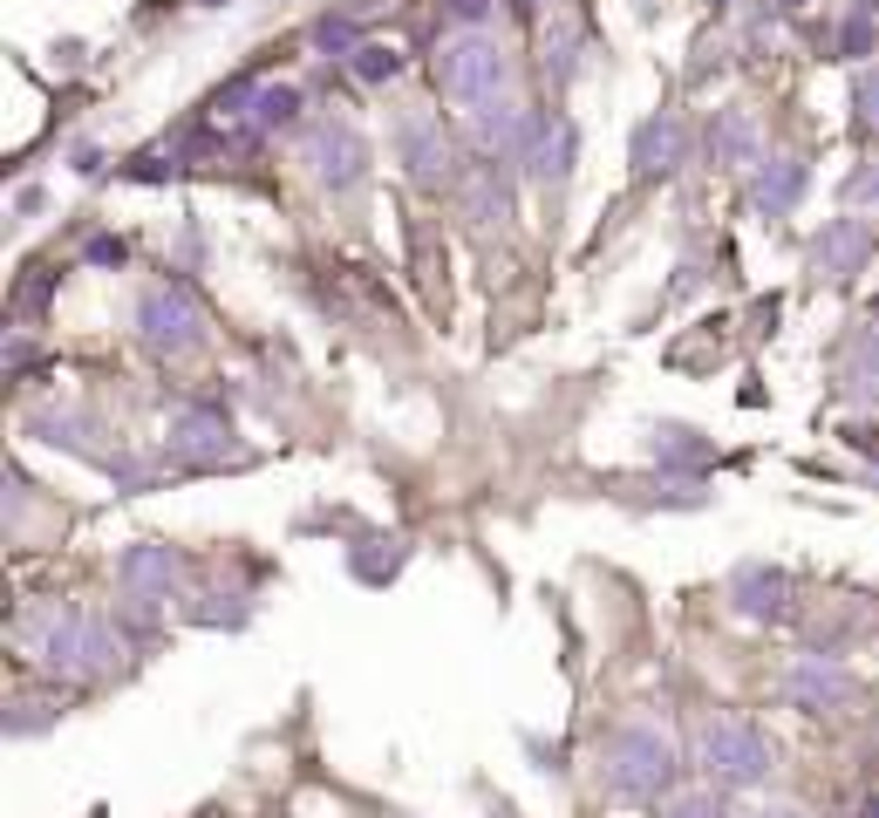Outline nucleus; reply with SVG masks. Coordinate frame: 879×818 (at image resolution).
<instances>
[{
  "label": "nucleus",
  "mask_w": 879,
  "mask_h": 818,
  "mask_svg": "<svg viewBox=\"0 0 879 818\" xmlns=\"http://www.w3.org/2000/svg\"><path fill=\"white\" fill-rule=\"evenodd\" d=\"M34 655H42L49 669L75 676V682H89V676H103L109 661H116V641H109L103 620L62 607V614H42V628H34Z\"/></svg>",
  "instance_id": "obj_1"
},
{
  "label": "nucleus",
  "mask_w": 879,
  "mask_h": 818,
  "mask_svg": "<svg viewBox=\"0 0 879 818\" xmlns=\"http://www.w3.org/2000/svg\"><path fill=\"white\" fill-rule=\"evenodd\" d=\"M668 777H675V751H668L661 730L634 723V730H621L614 744H607V785L621 798H655Z\"/></svg>",
  "instance_id": "obj_2"
},
{
  "label": "nucleus",
  "mask_w": 879,
  "mask_h": 818,
  "mask_svg": "<svg viewBox=\"0 0 879 818\" xmlns=\"http://www.w3.org/2000/svg\"><path fill=\"white\" fill-rule=\"evenodd\" d=\"M444 89L470 109L485 96H505L511 89V62L498 42H485V34H457V42L444 49Z\"/></svg>",
  "instance_id": "obj_3"
},
{
  "label": "nucleus",
  "mask_w": 879,
  "mask_h": 818,
  "mask_svg": "<svg viewBox=\"0 0 879 818\" xmlns=\"http://www.w3.org/2000/svg\"><path fill=\"white\" fill-rule=\"evenodd\" d=\"M696 751H702V764H709L716 777H730V785H756V777L771 771L764 736H756L750 723H737V716H709Z\"/></svg>",
  "instance_id": "obj_4"
},
{
  "label": "nucleus",
  "mask_w": 879,
  "mask_h": 818,
  "mask_svg": "<svg viewBox=\"0 0 879 818\" xmlns=\"http://www.w3.org/2000/svg\"><path fill=\"white\" fill-rule=\"evenodd\" d=\"M137 334H144V348H157V355H184V348L205 341V321H198V307L178 287H150L137 300Z\"/></svg>",
  "instance_id": "obj_5"
},
{
  "label": "nucleus",
  "mask_w": 879,
  "mask_h": 818,
  "mask_svg": "<svg viewBox=\"0 0 879 818\" xmlns=\"http://www.w3.org/2000/svg\"><path fill=\"white\" fill-rule=\"evenodd\" d=\"M307 164H314V178H321L328 191H348L354 178L369 171V144H362V130H348V124H314L307 130Z\"/></svg>",
  "instance_id": "obj_6"
},
{
  "label": "nucleus",
  "mask_w": 879,
  "mask_h": 818,
  "mask_svg": "<svg viewBox=\"0 0 879 818\" xmlns=\"http://www.w3.org/2000/svg\"><path fill=\"white\" fill-rule=\"evenodd\" d=\"M464 124H470V144L485 150V158H498V150L511 144H526V109H518V96H485V103H470L464 109Z\"/></svg>",
  "instance_id": "obj_7"
},
{
  "label": "nucleus",
  "mask_w": 879,
  "mask_h": 818,
  "mask_svg": "<svg viewBox=\"0 0 879 818\" xmlns=\"http://www.w3.org/2000/svg\"><path fill=\"white\" fill-rule=\"evenodd\" d=\"M403 164L416 184H451V144L430 116H403Z\"/></svg>",
  "instance_id": "obj_8"
},
{
  "label": "nucleus",
  "mask_w": 879,
  "mask_h": 818,
  "mask_svg": "<svg viewBox=\"0 0 879 818\" xmlns=\"http://www.w3.org/2000/svg\"><path fill=\"white\" fill-rule=\"evenodd\" d=\"M730 594H737L743 614L777 620L784 601H791V573H784V566H737V573H730Z\"/></svg>",
  "instance_id": "obj_9"
},
{
  "label": "nucleus",
  "mask_w": 879,
  "mask_h": 818,
  "mask_svg": "<svg viewBox=\"0 0 879 818\" xmlns=\"http://www.w3.org/2000/svg\"><path fill=\"white\" fill-rule=\"evenodd\" d=\"M689 158V130L675 124V116H648L642 130H634V164H642L648 178H661V171H675Z\"/></svg>",
  "instance_id": "obj_10"
},
{
  "label": "nucleus",
  "mask_w": 879,
  "mask_h": 818,
  "mask_svg": "<svg viewBox=\"0 0 879 818\" xmlns=\"http://www.w3.org/2000/svg\"><path fill=\"white\" fill-rule=\"evenodd\" d=\"M791 695L805 710H838L852 695V676L832 669V661H797V669H791Z\"/></svg>",
  "instance_id": "obj_11"
},
{
  "label": "nucleus",
  "mask_w": 879,
  "mask_h": 818,
  "mask_svg": "<svg viewBox=\"0 0 879 818\" xmlns=\"http://www.w3.org/2000/svg\"><path fill=\"white\" fill-rule=\"evenodd\" d=\"M178 457H198V464L232 457V431H225V416H219V410H191V416L178 423Z\"/></svg>",
  "instance_id": "obj_12"
},
{
  "label": "nucleus",
  "mask_w": 879,
  "mask_h": 818,
  "mask_svg": "<svg viewBox=\"0 0 879 818\" xmlns=\"http://www.w3.org/2000/svg\"><path fill=\"white\" fill-rule=\"evenodd\" d=\"M866 253H872L866 219H838V225L825 232V240H818V273H852Z\"/></svg>",
  "instance_id": "obj_13"
},
{
  "label": "nucleus",
  "mask_w": 879,
  "mask_h": 818,
  "mask_svg": "<svg viewBox=\"0 0 879 818\" xmlns=\"http://www.w3.org/2000/svg\"><path fill=\"white\" fill-rule=\"evenodd\" d=\"M805 199V164L797 158H771L764 178H756V212H791Z\"/></svg>",
  "instance_id": "obj_14"
},
{
  "label": "nucleus",
  "mask_w": 879,
  "mask_h": 818,
  "mask_svg": "<svg viewBox=\"0 0 879 818\" xmlns=\"http://www.w3.org/2000/svg\"><path fill=\"white\" fill-rule=\"evenodd\" d=\"M171 573H178V560L165 553V545H137V553L124 560V580H130V587L144 594V607H150L157 594H165V587H171Z\"/></svg>",
  "instance_id": "obj_15"
},
{
  "label": "nucleus",
  "mask_w": 879,
  "mask_h": 818,
  "mask_svg": "<svg viewBox=\"0 0 879 818\" xmlns=\"http://www.w3.org/2000/svg\"><path fill=\"white\" fill-rule=\"evenodd\" d=\"M709 150H716V164H750V150H756V124H750L743 109H723V116H716Z\"/></svg>",
  "instance_id": "obj_16"
},
{
  "label": "nucleus",
  "mask_w": 879,
  "mask_h": 818,
  "mask_svg": "<svg viewBox=\"0 0 879 818\" xmlns=\"http://www.w3.org/2000/svg\"><path fill=\"white\" fill-rule=\"evenodd\" d=\"M464 205H470V219H485V225H505V219H511L505 184H498L485 164H470V178H464Z\"/></svg>",
  "instance_id": "obj_17"
},
{
  "label": "nucleus",
  "mask_w": 879,
  "mask_h": 818,
  "mask_svg": "<svg viewBox=\"0 0 879 818\" xmlns=\"http://www.w3.org/2000/svg\"><path fill=\"white\" fill-rule=\"evenodd\" d=\"M566 158H573V130H559V124H552V130L539 137V150H532V171L552 184V178H566Z\"/></svg>",
  "instance_id": "obj_18"
},
{
  "label": "nucleus",
  "mask_w": 879,
  "mask_h": 818,
  "mask_svg": "<svg viewBox=\"0 0 879 818\" xmlns=\"http://www.w3.org/2000/svg\"><path fill=\"white\" fill-rule=\"evenodd\" d=\"M354 75H362V83H395V75H403V55L395 49H354Z\"/></svg>",
  "instance_id": "obj_19"
},
{
  "label": "nucleus",
  "mask_w": 879,
  "mask_h": 818,
  "mask_svg": "<svg viewBox=\"0 0 879 818\" xmlns=\"http://www.w3.org/2000/svg\"><path fill=\"white\" fill-rule=\"evenodd\" d=\"M852 109H859V124L879 130V68H859V83H852Z\"/></svg>",
  "instance_id": "obj_20"
},
{
  "label": "nucleus",
  "mask_w": 879,
  "mask_h": 818,
  "mask_svg": "<svg viewBox=\"0 0 879 818\" xmlns=\"http://www.w3.org/2000/svg\"><path fill=\"white\" fill-rule=\"evenodd\" d=\"M661 457H668V464H682V457H689V464H709V444H702L696 431H668V437H661Z\"/></svg>",
  "instance_id": "obj_21"
},
{
  "label": "nucleus",
  "mask_w": 879,
  "mask_h": 818,
  "mask_svg": "<svg viewBox=\"0 0 879 818\" xmlns=\"http://www.w3.org/2000/svg\"><path fill=\"white\" fill-rule=\"evenodd\" d=\"M846 205L859 212V205H879V164H859L852 178H846Z\"/></svg>",
  "instance_id": "obj_22"
},
{
  "label": "nucleus",
  "mask_w": 879,
  "mask_h": 818,
  "mask_svg": "<svg viewBox=\"0 0 879 818\" xmlns=\"http://www.w3.org/2000/svg\"><path fill=\"white\" fill-rule=\"evenodd\" d=\"M294 109H300V96H294L287 83H273V89L260 96V124H287V116H294Z\"/></svg>",
  "instance_id": "obj_23"
},
{
  "label": "nucleus",
  "mask_w": 879,
  "mask_h": 818,
  "mask_svg": "<svg viewBox=\"0 0 879 818\" xmlns=\"http://www.w3.org/2000/svg\"><path fill=\"white\" fill-rule=\"evenodd\" d=\"M661 818H723V811H716V798H696V792H689V798H668Z\"/></svg>",
  "instance_id": "obj_24"
},
{
  "label": "nucleus",
  "mask_w": 879,
  "mask_h": 818,
  "mask_svg": "<svg viewBox=\"0 0 879 818\" xmlns=\"http://www.w3.org/2000/svg\"><path fill=\"white\" fill-rule=\"evenodd\" d=\"M846 55H872V14H852L846 21Z\"/></svg>",
  "instance_id": "obj_25"
},
{
  "label": "nucleus",
  "mask_w": 879,
  "mask_h": 818,
  "mask_svg": "<svg viewBox=\"0 0 879 818\" xmlns=\"http://www.w3.org/2000/svg\"><path fill=\"white\" fill-rule=\"evenodd\" d=\"M546 49H552V75H559V83H566V75H573V34L559 28V34H552Z\"/></svg>",
  "instance_id": "obj_26"
},
{
  "label": "nucleus",
  "mask_w": 879,
  "mask_h": 818,
  "mask_svg": "<svg viewBox=\"0 0 879 818\" xmlns=\"http://www.w3.org/2000/svg\"><path fill=\"white\" fill-rule=\"evenodd\" d=\"M314 42H321V49H348L354 28H348V21H321V28H314Z\"/></svg>",
  "instance_id": "obj_27"
},
{
  "label": "nucleus",
  "mask_w": 879,
  "mask_h": 818,
  "mask_svg": "<svg viewBox=\"0 0 879 818\" xmlns=\"http://www.w3.org/2000/svg\"><path fill=\"white\" fill-rule=\"evenodd\" d=\"M491 0H451V21H485Z\"/></svg>",
  "instance_id": "obj_28"
},
{
  "label": "nucleus",
  "mask_w": 879,
  "mask_h": 818,
  "mask_svg": "<svg viewBox=\"0 0 879 818\" xmlns=\"http://www.w3.org/2000/svg\"><path fill=\"white\" fill-rule=\"evenodd\" d=\"M777 8H805V0H777Z\"/></svg>",
  "instance_id": "obj_29"
},
{
  "label": "nucleus",
  "mask_w": 879,
  "mask_h": 818,
  "mask_svg": "<svg viewBox=\"0 0 879 818\" xmlns=\"http://www.w3.org/2000/svg\"><path fill=\"white\" fill-rule=\"evenodd\" d=\"M764 818H791V811H764Z\"/></svg>",
  "instance_id": "obj_30"
}]
</instances>
